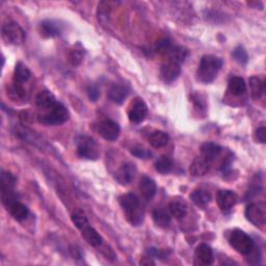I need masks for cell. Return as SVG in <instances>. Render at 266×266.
I'll return each mask as SVG.
<instances>
[{
	"label": "cell",
	"mask_w": 266,
	"mask_h": 266,
	"mask_svg": "<svg viewBox=\"0 0 266 266\" xmlns=\"http://www.w3.org/2000/svg\"><path fill=\"white\" fill-rule=\"evenodd\" d=\"M196 258L202 264L211 265L214 262L213 251L208 245L202 244V245L198 246V248L196 249Z\"/></svg>",
	"instance_id": "603a6c76"
},
{
	"label": "cell",
	"mask_w": 266,
	"mask_h": 266,
	"mask_svg": "<svg viewBox=\"0 0 266 266\" xmlns=\"http://www.w3.org/2000/svg\"><path fill=\"white\" fill-rule=\"evenodd\" d=\"M168 140H170V136L166 132L161 130H155L153 131L149 136V142L152 147L154 148H163L165 147Z\"/></svg>",
	"instance_id": "83f0119b"
},
{
	"label": "cell",
	"mask_w": 266,
	"mask_h": 266,
	"mask_svg": "<svg viewBox=\"0 0 266 266\" xmlns=\"http://www.w3.org/2000/svg\"><path fill=\"white\" fill-rule=\"evenodd\" d=\"M173 168V160L168 156H161L155 162V170L160 174H168Z\"/></svg>",
	"instance_id": "d6a6232c"
},
{
	"label": "cell",
	"mask_w": 266,
	"mask_h": 266,
	"mask_svg": "<svg viewBox=\"0 0 266 266\" xmlns=\"http://www.w3.org/2000/svg\"><path fill=\"white\" fill-rule=\"evenodd\" d=\"M130 152L133 156L137 157V158H139V159H148L152 156V153L150 152V150L146 149L144 147H141V146L133 147Z\"/></svg>",
	"instance_id": "d590c367"
},
{
	"label": "cell",
	"mask_w": 266,
	"mask_h": 266,
	"mask_svg": "<svg viewBox=\"0 0 266 266\" xmlns=\"http://www.w3.org/2000/svg\"><path fill=\"white\" fill-rule=\"evenodd\" d=\"M171 47H172L171 41L168 39H163L156 44L155 51L157 53H160V54H166L167 51L171 49Z\"/></svg>",
	"instance_id": "8d00e7d4"
},
{
	"label": "cell",
	"mask_w": 266,
	"mask_h": 266,
	"mask_svg": "<svg viewBox=\"0 0 266 266\" xmlns=\"http://www.w3.org/2000/svg\"><path fill=\"white\" fill-rule=\"evenodd\" d=\"M30 77H31L30 70L23 63H21V62L18 63L16 65V67H15V70H14L13 82L23 86L24 83L27 82L29 80Z\"/></svg>",
	"instance_id": "484cf974"
},
{
	"label": "cell",
	"mask_w": 266,
	"mask_h": 266,
	"mask_svg": "<svg viewBox=\"0 0 266 266\" xmlns=\"http://www.w3.org/2000/svg\"><path fill=\"white\" fill-rule=\"evenodd\" d=\"M250 83V91L253 99L258 100L261 98V96L264 93V82L258 78L257 76H252L249 80Z\"/></svg>",
	"instance_id": "1f68e13d"
},
{
	"label": "cell",
	"mask_w": 266,
	"mask_h": 266,
	"mask_svg": "<svg viewBox=\"0 0 266 266\" xmlns=\"http://www.w3.org/2000/svg\"><path fill=\"white\" fill-rule=\"evenodd\" d=\"M247 220L254 226L263 228L266 222V207L263 202L250 204L246 208Z\"/></svg>",
	"instance_id": "9c48e42d"
},
{
	"label": "cell",
	"mask_w": 266,
	"mask_h": 266,
	"mask_svg": "<svg viewBox=\"0 0 266 266\" xmlns=\"http://www.w3.org/2000/svg\"><path fill=\"white\" fill-rule=\"evenodd\" d=\"M223 67L222 58L215 55H204L197 70V77L203 83H211Z\"/></svg>",
	"instance_id": "7a4b0ae2"
},
{
	"label": "cell",
	"mask_w": 266,
	"mask_h": 266,
	"mask_svg": "<svg viewBox=\"0 0 266 266\" xmlns=\"http://www.w3.org/2000/svg\"><path fill=\"white\" fill-rule=\"evenodd\" d=\"M6 209L9 211L10 215L13 216V219L18 222H22L24 220H26L29 214L28 208L19 201H16L13 204H10Z\"/></svg>",
	"instance_id": "ffe728a7"
},
{
	"label": "cell",
	"mask_w": 266,
	"mask_h": 266,
	"mask_svg": "<svg viewBox=\"0 0 266 266\" xmlns=\"http://www.w3.org/2000/svg\"><path fill=\"white\" fill-rule=\"evenodd\" d=\"M70 118L67 107L58 101H56L48 110L41 112L38 116V121L45 126H55L66 123Z\"/></svg>",
	"instance_id": "3957f363"
},
{
	"label": "cell",
	"mask_w": 266,
	"mask_h": 266,
	"mask_svg": "<svg viewBox=\"0 0 266 266\" xmlns=\"http://www.w3.org/2000/svg\"><path fill=\"white\" fill-rule=\"evenodd\" d=\"M212 164L213 163L210 160L206 159L205 157L201 155L200 157H197V158L191 163L190 170H189L190 174L196 177L206 175L207 173H209Z\"/></svg>",
	"instance_id": "2e32d148"
},
{
	"label": "cell",
	"mask_w": 266,
	"mask_h": 266,
	"mask_svg": "<svg viewBox=\"0 0 266 266\" xmlns=\"http://www.w3.org/2000/svg\"><path fill=\"white\" fill-rule=\"evenodd\" d=\"M190 199L193 203L197 205L198 207L205 208L211 202L212 197H211V193L208 190L196 189L190 195Z\"/></svg>",
	"instance_id": "d4e9b609"
},
{
	"label": "cell",
	"mask_w": 266,
	"mask_h": 266,
	"mask_svg": "<svg viewBox=\"0 0 266 266\" xmlns=\"http://www.w3.org/2000/svg\"><path fill=\"white\" fill-rule=\"evenodd\" d=\"M181 74V65L166 60L160 68V77L165 83H172Z\"/></svg>",
	"instance_id": "4fadbf2b"
},
{
	"label": "cell",
	"mask_w": 266,
	"mask_h": 266,
	"mask_svg": "<svg viewBox=\"0 0 266 266\" xmlns=\"http://www.w3.org/2000/svg\"><path fill=\"white\" fill-rule=\"evenodd\" d=\"M120 205L122 207L126 220L134 227L140 226L144 219V212L139 199L134 193H126L120 197Z\"/></svg>",
	"instance_id": "6da1fadb"
},
{
	"label": "cell",
	"mask_w": 266,
	"mask_h": 266,
	"mask_svg": "<svg viewBox=\"0 0 266 266\" xmlns=\"http://www.w3.org/2000/svg\"><path fill=\"white\" fill-rule=\"evenodd\" d=\"M232 56L236 60V62H238L240 64H247L248 60H249L248 53L243 46L236 47L232 52Z\"/></svg>",
	"instance_id": "e575fe53"
},
{
	"label": "cell",
	"mask_w": 266,
	"mask_h": 266,
	"mask_svg": "<svg viewBox=\"0 0 266 266\" xmlns=\"http://www.w3.org/2000/svg\"><path fill=\"white\" fill-rule=\"evenodd\" d=\"M84 53H86V51H84L83 46L79 42L76 43L73 47L71 48L68 54V59H69L70 65L72 67L79 66L84 58Z\"/></svg>",
	"instance_id": "4316f807"
},
{
	"label": "cell",
	"mask_w": 266,
	"mask_h": 266,
	"mask_svg": "<svg viewBox=\"0 0 266 266\" xmlns=\"http://www.w3.org/2000/svg\"><path fill=\"white\" fill-rule=\"evenodd\" d=\"M228 91L233 96H241L247 92V83L244 78L233 76L229 79Z\"/></svg>",
	"instance_id": "cb8c5ba5"
},
{
	"label": "cell",
	"mask_w": 266,
	"mask_h": 266,
	"mask_svg": "<svg viewBox=\"0 0 266 266\" xmlns=\"http://www.w3.org/2000/svg\"><path fill=\"white\" fill-rule=\"evenodd\" d=\"M191 99H192V102L195 103V106L197 107V110H199L200 112L206 110V103H205L204 99H202L201 95L193 94L191 96Z\"/></svg>",
	"instance_id": "74e56055"
},
{
	"label": "cell",
	"mask_w": 266,
	"mask_h": 266,
	"mask_svg": "<svg viewBox=\"0 0 266 266\" xmlns=\"http://www.w3.org/2000/svg\"><path fill=\"white\" fill-rule=\"evenodd\" d=\"M168 211L171 215L174 216L177 220H181L187 214V206L186 204L182 201H173L168 205Z\"/></svg>",
	"instance_id": "f546056e"
},
{
	"label": "cell",
	"mask_w": 266,
	"mask_h": 266,
	"mask_svg": "<svg viewBox=\"0 0 266 266\" xmlns=\"http://www.w3.org/2000/svg\"><path fill=\"white\" fill-rule=\"evenodd\" d=\"M77 153L81 158L88 160H97L99 158L100 149L96 140L88 135H79L75 138Z\"/></svg>",
	"instance_id": "277c9868"
},
{
	"label": "cell",
	"mask_w": 266,
	"mask_h": 266,
	"mask_svg": "<svg viewBox=\"0 0 266 266\" xmlns=\"http://www.w3.org/2000/svg\"><path fill=\"white\" fill-rule=\"evenodd\" d=\"M237 200V195L232 190L222 189L216 193V203L223 213H229L231 211L236 205Z\"/></svg>",
	"instance_id": "8fae6325"
},
{
	"label": "cell",
	"mask_w": 266,
	"mask_h": 266,
	"mask_svg": "<svg viewBox=\"0 0 266 266\" xmlns=\"http://www.w3.org/2000/svg\"><path fill=\"white\" fill-rule=\"evenodd\" d=\"M223 151L224 149L221 146H219V144H216L214 142H206L204 143L201 148V155L213 163L214 160L216 158H219L222 155Z\"/></svg>",
	"instance_id": "d6986e66"
},
{
	"label": "cell",
	"mask_w": 266,
	"mask_h": 266,
	"mask_svg": "<svg viewBox=\"0 0 266 266\" xmlns=\"http://www.w3.org/2000/svg\"><path fill=\"white\" fill-rule=\"evenodd\" d=\"M7 96L13 101L24 100L26 98V91L21 84L11 82L9 86H7Z\"/></svg>",
	"instance_id": "4dcf8cb0"
},
{
	"label": "cell",
	"mask_w": 266,
	"mask_h": 266,
	"mask_svg": "<svg viewBox=\"0 0 266 266\" xmlns=\"http://www.w3.org/2000/svg\"><path fill=\"white\" fill-rule=\"evenodd\" d=\"M153 221L158 227L166 228L171 225V213L164 208H156L153 211Z\"/></svg>",
	"instance_id": "f1b7e54d"
},
{
	"label": "cell",
	"mask_w": 266,
	"mask_h": 266,
	"mask_svg": "<svg viewBox=\"0 0 266 266\" xmlns=\"http://www.w3.org/2000/svg\"><path fill=\"white\" fill-rule=\"evenodd\" d=\"M255 138L258 142H261V143H264L265 140H266V130H265V127L262 126L260 128H258L256 130V133H255Z\"/></svg>",
	"instance_id": "ab89813d"
},
{
	"label": "cell",
	"mask_w": 266,
	"mask_h": 266,
	"mask_svg": "<svg viewBox=\"0 0 266 266\" xmlns=\"http://www.w3.org/2000/svg\"><path fill=\"white\" fill-rule=\"evenodd\" d=\"M165 55H166L167 60L181 65L182 63H184L185 59L187 58L188 50L182 46H176V47L172 46L171 49L167 51Z\"/></svg>",
	"instance_id": "44dd1931"
},
{
	"label": "cell",
	"mask_w": 266,
	"mask_h": 266,
	"mask_svg": "<svg viewBox=\"0 0 266 266\" xmlns=\"http://www.w3.org/2000/svg\"><path fill=\"white\" fill-rule=\"evenodd\" d=\"M81 235L83 237V239L87 241V243L94 247V248H97V247H100L102 245V237L101 235L96 231V230L91 227L90 225L84 227L82 230H81Z\"/></svg>",
	"instance_id": "7402d4cb"
},
{
	"label": "cell",
	"mask_w": 266,
	"mask_h": 266,
	"mask_svg": "<svg viewBox=\"0 0 266 266\" xmlns=\"http://www.w3.org/2000/svg\"><path fill=\"white\" fill-rule=\"evenodd\" d=\"M88 96L91 101H97L100 96V90L98 87L96 86H91L88 89Z\"/></svg>",
	"instance_id": "f35d334b"
},
{
	"label": "cell",
	"mask_w": 266,
	"mask_h": 266,
	"mask_svg": "<svg viewBox=\"0 0 266 266\" xmlns=\"http://www.w3.org/2000/svg\"><path fill=\"white\" fill-rule=\"evenodd\" d=\"M131 88L128 83L125 82H116L112 84V87L108 90L107 97L111 102L121 105L129 96Z\"/></svg>",
	"instance_id": "30bf717a"
},
{
	"label": "cell",
	"mask_w": 266,
	"mask_h": 266,
	"mask_svg": "<svg viewBox=\"0 0 266 266\" xmlns=\"http://www.w3.org/2000/svg\"><path fill=\"white\" fill-rule=\"evenodd\" d=\"M71 220L72 222H73V224L75 225V227L78 229V230H81L90 225L89 223V220L87 219V216L84 215V213H82L81 211H76L75 213L72 214L71 216Z\"/></svg>",
	"instance_id": "836d02e7"
},
{
	"label": "cell",
	"mask_w": 266,
	"mask_h": 266,
	"mask_svg": "<svg viewBox=\"0 0 266 266\" xmlns=\"http://www.w3.org/2000/svg\"><path fill=\"white\" fill-rule=\"evenodd\" d=\"M2 38L7 44L21 45L26 39V33L15 21H6L1 28Z\"/></svg>",
	"instance_id": "8992f818"
},
{
	"label": "cell",
	"mask_w": 266,
	"mask_h": 266,
	"mask_svg": "<svg viewBox=\"0 0 266 266\" xmlns=\"http://www.w3.org/2000/svg\"><path fill=\"white\" fill-rule=\"evenodd\" d=\"M136 174V167L130 162L123 163L116 173V180L121 185H128L134 179Z\"/></svg>",
	"instance_id": "5bb4252c"
},
{
	"label": "cell",
	"mask_w": 266,
	"mask_h": 266,
	"mask_svg": "<svg viewBox=\"0 0 266 266\" xmlns=\"http://www.w3.org/2000/svg\"><path fill=\"white\" fill-rule=\"evenodd\" d=\"M138 187H139L141 196L147 201H151L156 195L157 186H156L155 181L151 179L150 177L142 176L139 180Z\"/></svg>",
	"instance_id": "e0dca14e"
},
{
	"label": "cell",
	"mask_w": 266,
	"mask_h": 266,
	"mask_svg": "<svg viewBox=\"0 0 266 266\" xmlns=\"http://www.w3.org/2000/svg\"><path fill=\"white\" fill-rule=\"evenodd\" d=\"M148 116V105L141 99L136 97L133 99L128 107V119L131 123L139 124L146 120Z\"/></svg>",
	"instance_id": "ba28073f"
},
{
	"label": "cell",
	"mask_w": 266,
	"mask_h": 266,
	"mask_svg": "<svg viewBox=\"0 0 266 266\" xmlns=\"http://www.w3.org/2000/svg\"><path fill=\"white\" fill-rule=\"evenodd\" d=\"M98 132L99 134L106 140L114 141L119 138L120 133H121V128L118 123H116L115 121L105 119L101 121L100 124L98 125Z\"/></svg>",
	"instance_id": "7c38bea8"
},
{
	"label": "cell",
	"mask_w": 266,
	"mask_h": 266,
	"mask_svg": "<svg viewBox=\"0 0 266 266\" xmlns=\"http://www.w3.org/2000/svg\"><path fill=\"white\" fill-rule=\"evenodd\" d=\"M55 96L48 90H43L41 91L37 97H35V104H37V107L39 108L40 112H44L48 108L51 107L55 102H56Z\"/></svg>",
	"instance_id": "ac0fdd59"
},
{
	"label": "cell",
	"mask_w": 266,
	"mask_h": 266,
	"mask_svg": "<svg viewBox=\"0 0 266 266\" xmlns=\"http://www.w3.org/2000/svg\"><path fill=\"white\" fill-rule=\"evenodd\" d=\"M229 244L241 255H249L255 248V244H254L252 237L239 229L233 230L232 233L230 234Z\"/></svg>",
	"instance_id": "5b68a950"
},
{
	"label": "cell",
	"mask_w": 266,
	"mask_h": 266,
	"mask_svg": "<svg viewBox=\"0 0 266 266\" xmlns=\"http://www.w3.org/2000/svg\"><path fill=\"white\" fill-rule=\"evenodd\" d=\"M16 178L9 172H2L1 174V200L7 208L10 204L18 201L16 190Z\"/></svg>",
	"instance_id": "52a82bcc"
},
{
	"label": "cell",
	"mask_w": 266,
	"mask_h": 266,
	"mask_svg": "<svg viewBox=\"0 0 266 266\" xmlns=\"http://www.w3.org/2000/svg\"><path fill=\"white\" fill-rule=\"evenodd\" d=\"M39 31L42 37L47 38V39H51V38L58 37L60 32H62V27H60L59 24L55 21L45 20L40 23Z\"/></svg>",
	"instance_id": "9a60e30c"
}]
</instances>
